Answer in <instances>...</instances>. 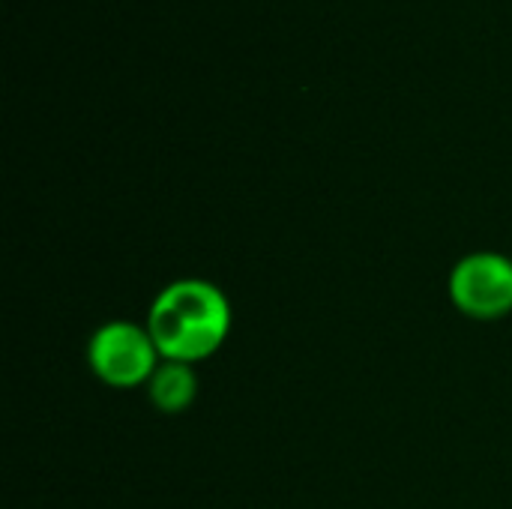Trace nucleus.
<instances>
[{
    "instance_id": "obj_2",
    "label": "nucleus",
    "mask_w": 512,
    "mask_h": 509,
    "mask_svg": "<svg viewBox=\"0 0 512 509\" xmlns=\"http://www.w3.org/2000/svg\"><path fill=\"white\" fill-rule=\"evenodd\" d=\"M159 357L162 354L150 330L132 321H111L99 327L87 348V360L96 378L117 390H129L150 381L159 366Z\"/></svg>"
},
{
    "instance_id": "obj_3",
    "label": "nucleus",
    "mask_w": 512,
    "mask_h": 509,
    "mask_svg": "<svg viewBox=\"0 0 512 509\" xmlns=\"http://www.w3.org/2000/svg\"><path fill=\"white\" fill-rule=\"evenodd\" d=\"M456 309L477 321H495L512 312V261L498 252L462 258L450 276Z\"/></svg>"
},
{
    "instance_id": "obj_4",
    "label": "nucleus",
    "mask_w": 512,
    "mask_h": 509,
    "mask_svg": "<svg viewBox=\"0 0 512 509\" xmlns=\"http://www.w3.org/2000/svg\"><path fill=\"white\" fill-rule=\"evenodd\" d=\"M195 390H198V378L189 363L165 360L156 366V372L150 378V399L165 414L186 411L195 399Z\"/></svg>"
},
{
    "instance_id": "obj_1",
    "label": "nucleus",
    "mask_w": 512,
    "mask_h": 509,
    "mask_svg": "<svg viewBox=\"0 0 512 509\" xmlns=\"http://www.w3.org/2000/svg\"><path fill=\"white\" fill-rule=\"evenodd\" d=\"M231 327L225 294L204 279H183L159 291L150 306L147 330L165 360L198 363L222 348Z\"/></svg>"
}]
</instances>
